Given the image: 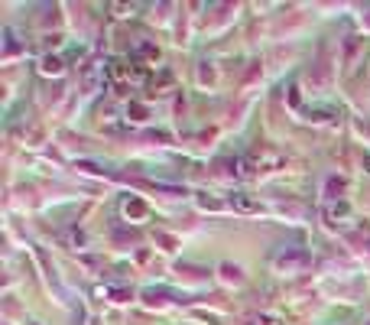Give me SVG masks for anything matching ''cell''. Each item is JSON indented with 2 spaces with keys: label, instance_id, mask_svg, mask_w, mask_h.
I'll list each match as a JSON object with an SVG mask.
<instances>
[{
  "label": "cell",
  "instance_id": "7a4b0ae2",
  "mask_svg": "<svg viewBox=\"0 0 370 325\" xmlns=\"http://www.w3.org/2000/svg\"><path fill=\"white\" fill-rule=\"evenodd\" d=\"M43 72H46V75H59V72H62V59L46 55V59H43Z\"/></svg>",
  "mask_w": 370,
  "mask_h": 325
},
{
  "label": "cell",
  "instance_id": "277c9868",
  "mask_svg": "<svg viewBox=\"0 0 370 325\" xmlns=\"http://www.w3.org/2000/svg\"><path fill=\"white\" fill-rule=\"evenodd\" d=\"M234 205L241 211H257V202H250V198H234Z\"/></svg>",
  "mask_w": 370,
  "mask_h": 325
},
{
  "label": "cell",
  "instance_id": "6da1fadb",
  "mask_svg": "<svg viewBox=\"0 0 370 325\" xmlns=\"http://www.w3.org/2000/svg\"><path fill=\"white\" fill-rule=\"evenodd\" d=\"M276 267H279V270H302V267H308V254H305V251L279 254V257H276Z\"/></svg>",
  "mask_w": 370,
  "mask_h": 325
},
{
  "label": "cell",
  "instance_id": "5b68a950",
  "mask_svg": "<svg viewBox=\"0 0 370 325\" xmlns=\"http://www.w3.org/2000/svg\"><path fill=\"white\" fill-rule=\"evenodd\" d=\"M364 166H367V169H370V156H367V163H364Z\"/></svg>",
  "mask_w": 370,
  "mask_h": 325
},
{
  "label": "cell",
  "instance_id": "3957f363",
  "mask_svg": "<svg viewBox=\"0 0 370 325\" xmlns=\"http://www.w3.org/2000/svg\"><path fill=\"white\" fill-rule=\"evenodd\" d=\"M123 211H127V215H143L146 208H143L140 202H123Z\"/></svg>",
  "mask_w": 370,
  "mask_h": 325
}]
</instances>
